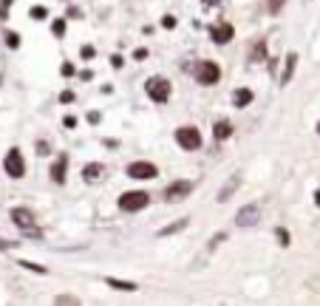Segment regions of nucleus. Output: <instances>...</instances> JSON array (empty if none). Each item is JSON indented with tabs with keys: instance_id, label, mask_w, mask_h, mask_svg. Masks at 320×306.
<instances>
[{
	"instance_id": "obj_1",
	"label": "nucleus",
	"mask_w": 320,
	"mask_h": 306,
	"mask_svg": "<svg viewBox=\"0 0 320 306\" xmlns=\"http://www.w3.org/2000/svg\"><path fill=\"white\" fill-rule=\"evenodd\" d=\"M150 202V196L145 190H130V193H122L119 196V207L125 210V213H136V210H145Z\"/></svg>"
},
{
	"instance_id": "obj_2",
	"label": "nucleus",
	"mask_w": 320,
	"mask_h": 306,
	"mask_svg": "<svg viewBox=\"0 0 320 306\" xmlns=\"http://www.w3.org/2000/svg\"><path fill=\"white\" fill-rule=\"evenodd\" d=\"M145 91H148V97L153 102H167L170 100V82L164 77H150L145 82Z\"/></svg>"
},
{
	"instance_id": "obj_3",
	"label": "nucleus",
	"mask_w": 320,
	"mask_h": 306,
	"mask_svg": "<svg viewBox=\"0 0 320 306\" xmlns=\"http://www.w3.org/2000/svg\"><path fill=\"white\" fill-rule=\"evenodd\" d=\"M3 168H6V173H9L12 179H23V173H26L23 153H20L17 147H12V150L6 153V159H3Z\"/></svg>"
},
{
	"instance_id": "obj_4",
	"label": "nucleus",
	"mask_w": 320,
	"mask_h": 306,
	"mask_svg": "<svg viewBox=\"0 0 320 306\" xmlns=\"http://www.w3.org/2000/svg\"><path fill=\"white\" fill-rule=\"evenodd\" d=\"M12 221L20 227V230H26V233L37 236V230H34V213H32V210H26V207H14V210H12Z\"/></svg>"
},
{
	"instance_id": "obj_5",
	"label": "nucleus",
	"mask_w": 320,
	"mask_h": 306,
	"mask_svg": "<svg viewBox=\"0 0 320 306\" xmlns=\"http://www.w3.org/2000/svg\"><path fill=\"white\" fill-rule=\"evenodd\" d=\"M176 142H179L184 150H195V147L201 145V134H198L195 128H179V131H176Z\"/></svg>"
},
{
	"instance_id": "obj_6",
	"label": "nucleus",
	"mask_w": 320,
	"mask_h": 306,
	"mask_svg": "<svg viewBox=\"0 0 320 306\" xmlns=\"http://www.w3.org/2000/svg\"><path fill=\"white\" fill-rule=\"evenodd\" d=\"M218 77H221V71H218L216 63H198V68H195V79H198L201 85H213V82H218Z\"/></svg>"
},
{
	"instance_id": "obj_7",
	"label": "nucleus",
	"mask_w": 320,
	"mask_h": 306,
	"mask_svg": "<svg viewBox=\"0 0 320 306\" xmlns=\"http://www.w3.org/2000/svg\"><path fill=\"white\" fill-rule=\"evenodd\" d=\"M128 176L130 179H156V165H150V162H133V165H128Z\"/></svg>"
},
{
	"instance_id": "obj_8",
	"label": "nucleus",
	"mask_w": 320,
	"mask_h": 306,
	"mask_svg": "<svg viewBox=\"0 0 320 306\" xmlns=\"http://www.w3.org/2000/svg\"><path fill=\"white\" fill-rule=\"evenodd\" d=\"M258 218H261V210H258L255 204H247V207H241V210H238L235 224H238V227H252V224H258Z\"/></svg>"
},
{
	"instance_id": "obj_9",
	"label": "nucleus",
	"mask_w": 320,
	"mask_h": 306,
	"mask_svg": "<svg viewBox=\"0 0 320 306\" xmlns=\"http://www.w3.org/2000/svg\"><path fill=\"white\" fill-rule=\"evenodd\" d=\"M190 190H193V184H190V181H176V184H170V187L164 190V202H170V204L173 202H182Z\"/></svg>"
},
{
	"instance_id": "obj_10",
	"label": "nucleus",
	"mask_w": 320,
	"mask_h": 306,
	"mask_svg": "<svg viewBox=\"0 0 320 306\" xmlns=\"http://www.w3.org/2000/svg\"><path fill=\"white\" fill-rule=\"evenodd\" d=\"M232 34H235V29L229 26V23H218V26H213L210 29V37H213V43L216 45H224L232 40Z\"/></svg>"
},
{
	"instance_id": "obj_11",
	"label": "nucleus",
	"mask_w": 320,
	"mask_h": 306,
	"mask_svg": "<svg viewBox=\"0 0 320 306\" xmlns=\"http://www.w3.org/2000/svg\"><path fill=\"white\" fill-rule=\"evenodd\" d=\"M65 165H68V156H60L57 162H54V168H51V179L57 181V184L65 181Z\"/></svg>"
},
{
	"instance_id": "obj_12",
	"label": "nucleus",
	"mask_w": 320,
	"mask_h": 306,
	"mask_svg": "<svg viewBox=\"0 0 320 306\" xmlns=\"http://www.w3.org/2000/svg\"><path fill=\"white\" fill-rule=\"evenodd\" d=\"M213 136H216L218 142H224V139H229V136H232V125H229V122H224V119H221V122H216V128H213Z\"/></svg>"
},
{
	"instance_id": "obj_13",
	"label": "nucleus",
	"mask_w": 320,
	"mask_h": 306,
	"mask_svg": "<svg viewBox=\"0 0 320 306\" xmlns=\"http://www.w3.org/2000/svg\"><path fill=\"white\" fill-rule=\"evenodd\" d=\"M232 102H235V108L250 105V102H252V91H250V88H238L235 94H232Z\"/></svg>"
},
{
	"instance_id": "obj_14",
	"label": "nucleus",
	"mask_w": 320,
	"mask_h": 306,
	"mask_svg": "<svg viewBox=\"0 0 320 306\" xmlns=\"http://www.w3.org/2000/svg\"><path fill=\"white\" fill-rule=\"evenodd\" d=\"M295 66H297V57L295 54H286V68H284V77H281V85H286L292 74H295Z\"/></svg>"
},
{
	"instance_id": "obj_15",
	"label": "nucleus",
	"mask_w": 320,
	"mask_h": 306,
	"mask_svg": "<svg viewBox=\"0 0 320 306\" xmlns=\"http://www.w3.org/2000/svg\"><path fill=\"white\" fill-rule=\"evenodd\" d=\"M238 184H241V179H238V176H235V179L229 181V184H224V187L218 190V202H227L229 196H232V193L238 190Z\"/></svg>"
},
{
	"instance_id": "obj_16",
	"label": "nucleus",
	"mask_w": 320,
	"mask_h": 306,
	"mask_svg": "<svg viewBox=\"0 0 320 306\" xmlns=\"http://www.w3.org/2000/svg\"><path fill=\"white\" fill-rule=\"evenodd\" d=\"M102 176V165H85L82 168V179L85 181H94V179H99Z\"/></svg>"
},
{
	"instance_id": "obj_17",
	"label": "nucleus",
	"mask_w": 320,
	"mask_h": 306,
	"mask_svg": "<svg viewBox=\"0 0 320 306\" xmlns=\"http://www.w3.org/2000/svg\"><path fill=\"white\" fill-rule=\"evenodd\" d=\"M108 286L122 289V292H133V289H136V283H133V281H119V278H108Z\"/></svg>"
},
{
	"instance_id": "obj_18",
	"label": "nucleus",
	"mask_w": 320,
	"mask_h": 306,
	"mask_svg": "<svg viewBox=\"0 0 320 306\" xmlns=\"http://www.w3.org/2000/svg\"><path fill=\"white\" fill-rule=\"evenodd\" d=\"M184 227H187V218H179V221H173L170 227L159 230V236H173V233H179V230H184Z\"/></svg>"
},
{
	"instance_id": "obj_19",
	"label": "nucleus",
	"mask_w": 320,
	"mask_h": 306,
	"mask_svg": "<svg viewBox=\"0 0 320 306\" xmlns=\"http://www.w3.org/2000/svg\"><path fill=\"white\" fill-rule=\"evenodd\" d=\"M263 57H266V43H258L250 51V63H258V60H263Z\"/></svg>"
},
{
	"instance_id": "obj_20",
	"label": "nucleus",
	"mask_w": 320,
	"mask_h": 306,
	"mask_svg": "<svg viewBox=\"0 0 320 306\" xmlns=\"http://www.w3.org/2000/svg\"><path fill=\"white\" fill-rule=\"evenodd\" d=\"M20 267L23 270H32V272H37V275H46V267H40V264H32V261H20Z\"/></svg>"
},
{
	"instance_id": "obj_21",
	"label": "nucleus",
	"mask_w": 320,
	"mask_h": 306,
	"mask_svg": "<svg viewBox=\"0 0 320 306\" xmlns=\"http://www.w3.org/2000/svg\"><path fill=\"white\" fill-rule=\"evenodd\" d=\"M6 45H9V48H17V45H20V34L9 32V34H6Z\"/></svg>"
},
{
	"instance_id": "obj_22",
	"label": "nucleus",
	"mask_w": 320,
	"mask_h": 306,
	"mask_svg": "<svg viewBox=\"0 0 320 306\" xmlns=\"http://www.w3.org/2000/svg\"><path fill=\"white\" fill-rule=\"evenodd\" d=\"M46 14H48V11L43 9V6H34V9H32V17H34V20H43Z\"/></svg>"
},
{
	"instance_id": "obj_23",
	"label": "nucleus",
	"mask_w": 320,
	"mask_h": 306,
	"mask_svg": "<svg viewBox=\"0 0 320 306\" xmlns=\"http://www.w3.org/2000/svg\"><path fill=\"white\" fill-rule=\"evenodd\" d=\"M63 32H65V20H57V23H54V34L63 37Z\"/></svg>"
},
{
	"instance_id": "obj_24",
	"label": "nucleus",
	"mask_w": 320,
	"mask_h": 306,
	"mask_svg": "<svg viewBox=\"0 0 320 306\" xmlns=\"http://www.w3.org/2000/svg\"><path fill=\"white\" fill-rule=\"evenodd\" d=\"M94 54H96V51H94V45H82V57H85V60H91Z\"/></svg>"
},
{
	"instance_id": "obj_25",
	"label": "nucleus",
	"mask_w": 320,
	"mask_h": 306,
	"mask_svg": "<svg viewBox=\"0 0 320 306\" xmlns=\"http://www.w3.org/2000/svg\"><path fill=\"white\" fill-rule=\"evenodd\" d=\"M37 153L46 156V153H48V142H37Z\"/></svg>"
},
{
	"instance_id": "obj_26",
	"label": "nucleus",
	"mask_w": 320,
	"mask_h": 306,
	"mask_svg": "<svg viewBox=\"0 0 320 306\" xmlns=\"http://www.w3.org/2000/svg\"><path fill=\"white\" fill-rule=\"evenodd\" d=\"M281 6H284V0H269V11H281Z\"/></svg>"
},
{
	"instance_id": "obj_27",
	"label": "nucleus",
	"mask_w": 320,
	"mask_h": 306,
	"mask_svg": "<svg viewBox=\"0 0 320 306\" xmlns=\"http://www.w3.org/2000/svg\"><path fill=\"white\" fill-rule=\"evenodd\" d=\"M161 26H164V29H173V26H176V17H170V14H167V17L161 20Z\"/></svg>"
},
{
	"instance_id": "obj_28",
	"label": "nucleus",
	"mask_w": 320,
	"mask_h": 306,
	"mask_svg": "<svg viewBox=\"0 0 320 306\" xmlns=\"http://www.w3.org/2000/svg\"><path fill=\"white\" fill-rule=\"evenodd\" d=\"M12 247H17L14 241H6V238H0V249H12Z\"/></svg>"
},
{
	"instance_id": "obj_29",
	"label": "nucleus",
	"mask_w": 320,
	"mask_h": 306,
	"mask_svg": "<svg viewBox=\"0 0 320 306\" xmlns=\"http://www.w3.org/2000/svg\"><path fill=\"white\" fill-rule=\"evenodd\" d=\"M278 238H281V244H284V247L289 244V236H286V230H278Z\"/></svg>"
},
{
	"instance_id": "obj_30",
	"label": "nucleus",
	"mask_w": 320,
	"mask_h": 306,
	"mask_svg": "<svg viewBox=\"0 0 320 306\" xmlns=\"http://www.w3.org/2000/svg\"><path fill=\"white\" fill-rule=\"evenodd\" d=\"M60 100H63V102H74V94H71V91H65V94H60Z\"/></svg>"
},
{
	"instance_id": "obj_31",
	"label": "nucleus",
	"mask_w": 320,
	"mask_h": 306,
	"mask_svg": "<svg viewBox=\"0 0 320 306\" xmlns=\"http://www.w3.org/2000/svg\"><path fill=\"white\" fill-rule=\"evenodd\" d=\"M63 74H65V77H71V74H74V66H71V63H65V66H63Z\"/></svg>"
},
{
	"instance_id": "obj_32",
	"label": "nucleus",
	"mask_w": 320,
	"mask_h": 306,
	"mask_svg": "<svg viewBox=\"0 0 320 306\" xmlns=\"http://www.w3.org/2000/svg\"><path fill=\"white\" fill-rule=\"evenodd\" d=\"M57 304H77V298H65L63 295V298H57Z\"/></svg>"
},
{
	"instance_id": "obj_33",
	"label": "nucleus",
	"mask_w": 320,
	"mask_h": 306,
	"mask_svg": "<svg viewBox=\"0 0 320 306\" xmlns=\"http://www.w3.org/2000/svg\"><path fill=\"white\" fill-rule=\"evenodd\" d=\"M111 66H114V68H119V66H122V57H119V54H116V57H111Z\"/></svg>"
},
{
	"instance_id": "obj_34",
	"label": "nucleus",
	"mask_w": 320,
	"mask_h": 306,
	"mask_svg": "<svg viewBox=\"0 0 320 306\" xmlns=\"http://www.w3.org/2000/svg\"><path fill=\"white\" fill-rule=\"evenodd\" d=\"M315 202H318V207H320V190H318V193H315Z\"/></svg>"
},
{
	"instance_id": "obj_35",
	"label": "nucleus",
	"mask_w": 320,
	"mask_h": 306,
	"mask_svg": "<svg viewBox=\"0 0 320 306\" xmlns=\"http://www.w3.org/2000/svg\"><path fill=\"white\" fill-rule=\"evenodd\" d=\"M318 134H320V122H318Z\"/></svg>"
}]
</instances>
